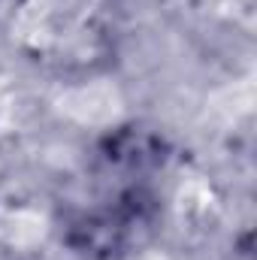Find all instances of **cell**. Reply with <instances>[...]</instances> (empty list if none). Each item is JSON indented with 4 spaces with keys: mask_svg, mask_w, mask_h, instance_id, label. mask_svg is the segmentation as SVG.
Returning <instances> with one entry per match:
<instances>
[{
    "mask_svg": "<svg viewBox=\"0 0 257 260\" xmlns=\"http://www.w3.org/2000/svg\"><path fill=\"white\" fill-rule=\"evenodd\" d=\"M61 109L67 115L79 118V121L100 124V121H109L118 112V94L112 91V85H88V88L64 94Z\"/></svg>",
    "mask_w": 257,
    "mask_h": 260,
    "instance_id": "cell-1",
    "label": "cell"
},
{
    "mask_svg": "<svg viewBox=\"0 0 257 260\" xmlns=\"http://www.w3.org/2000/svg\"><path fill=\"white\" fill-rule=\"evenodd\" d=\"M43 236V218L34 212H15L6 224V239L15 245H30Z\"/></svg>",
    "mask_w": 257,
    "mask_h": 260,
    "instance_id": "cell-2",
    "label": "cell"
}]
</instances>
